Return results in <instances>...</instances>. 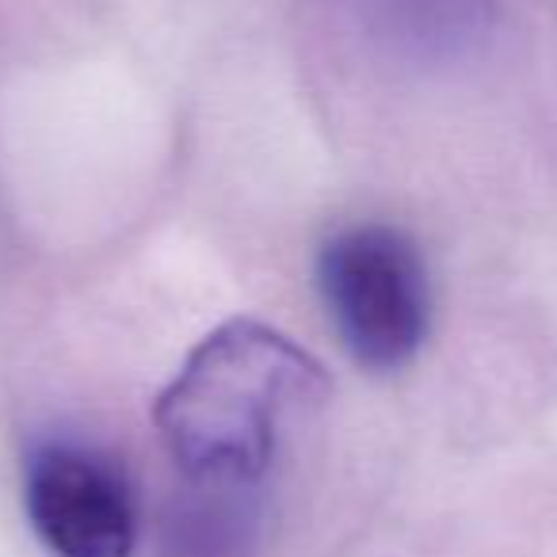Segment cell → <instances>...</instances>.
Segmentation results:
<instances>
[{"instance_id": "cell-1", "label": "cell", "mask_w": 557, "mask_h": 557, "mask_svg": "<svg viewBox=\"0 0 557 557\" xmlns=\"http://www.w3.org/2000/svg\"><path fill=\"white\" fill-rule=\"evenodd\" d=\"M325 394V374L302 348L256 321L210 333L157 401V428L191 485L252 488L287 428Z\"/></svg>"}, {"instance_id": "cell-2", "label": "cell", "mask_w": 557, "mask_h": 557, "mask_svg": "<svg viewBox=\"0 0 557 557\" xmlns=\"http://www.w3.org/2000/svg\"><path fill=\"white\" fill-rule=\"evenodd\" d=\"M329 318L351 359L371 371H397L428 333V275L417 245L389 225H351L318 260Z\"/></svg>"}, {"instance_id": "cell-3", "label": "cell", "mask_w": 557, "mask_h": 557, "mask_svg": "<svg viewBox=\"0 0 557 557\" xmlns=\"http://www.w3.org/2000/svg\"><path fill=\"white\" fill-rule=\"evenodd\" d=\"M27 516L54 557H131L138 539L123 470L81 443H47L32 455Z\"/></svg>"}, {"instance_id": "cell-4", "label": "cell", "mask_w": 557, "mask_h": 557, "mask_svg": "<svg viewBox=\"0 0 557 557\" xmlns=\"http://www.w3.org/2000/svg\"><path fill=\"white\" fill-rule=\"evenodd\" d=\"M367 27L397 54L455 62L493 27V0H359Z\"/></svg>"}, {"instance_id": "cell-5", "label": "cell", "mask_w": 557, "mask_h": 557, "mask_svg": "<svg viewBox=\"0 0 557 557\" xmlns=\"http://www.w3.org/2000/svg\"><path fill=\"white\" fill-rule=\"evenodd\" d=\"M256 527L260 493L184 481L161 519V557H245Z\"/></svg>"}]
</instances>
